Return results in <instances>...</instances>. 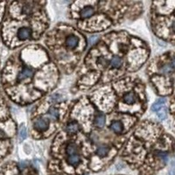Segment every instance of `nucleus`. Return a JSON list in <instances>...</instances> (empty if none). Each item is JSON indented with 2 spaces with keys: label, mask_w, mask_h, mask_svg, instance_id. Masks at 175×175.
Wrapping results in <instances>:
<instances>
[{
  "label": "nucleus",
  "mask_w": 175,
  "mask_h": 175,
  "mask_svg": "<svg viewBox=\"0 0 175 175\" xmlns=\"http://www.w3.org/2000/svg\"><path fill=\"white\" fill-rule=\"evenodd\" d=\"M150 55L147 44L125 31L99 37L89 48L77 70L75 88L88 91L126 77L138 71Z\"/></svg>",
  "instance_id": "1"
},
{
  "label": "nucleus",
  "mask_w": 175,
  "mask_h": 175,
  "mask_svg": "<svg viewBox=\"0 0 175 175\" xmlns=\"http://www.w3.org/2000/svg\"><path fill=\"white\" fill-rule=\"evenodd\" d=\"M143 8L140 2L124 1H77L69 7V18L82 32H99L122 24L128 18H137Z\"/></svg>",
  "instance_id": "2"
},
{
  "label": "nucleus",
  "mask_w": 175,
  "mask_h": 175,
  "mask_svg": "<svg viewBox=\"0 0 175 175\" xmlns=\"http://www.w3.org/2000/svg\"><path fill=\"white\" fill-rule=\"evenodd\" d=\"M95 151L84 133L68 134L60 130L51 145L48 172L80 175L94 172Z\"/></svg>",
  "instance_id": "3"
},
{
  "label": "nucleus",
  "mask_w": 175,
  "mask_h": 175,
  "mask_svg": "<svg viewBox=\"0 0 175 175\" xmlns=\"http://www.w3.org/2000/svg\"><path fill=\"white\" fill-rule=\"evenodd\" d=\"M159 130L153 122L140 121L121 151V158L131 169L139 170V175H149V169L154 167L152 162L165 165L169 159V153L158 146L162 141L156 139Z\"/></svg>",
  "instance_id": "4"
},
{
  "label": "nucleus",
  "mask_w": 175,
  "mask_h": 175,
  "mask_svg": "<svg viewBox=\"0 0 175 175\" xmlns=\"http://www.w3.org/2000/svg\"><path fill=\"white\" fill-rule=\"evenodd\" d=\"M44 45L60 72L68 74L78 67L89 43L76 27L59 24L44 35Z\"/></svg>",
  "instance_id": "5"
},
{
  "label": "nucleus",
  "mask_w": 175,
  "mask_h": 175,
  "mask_svg": "<svg viewBox=\"0 0 175 175\" xmlns=\"http://www.w3.org/2000/svg\"><path fill=\"white\" fill-rule=\"evenodd\" d=\"M70 102H61L60 96L54 93L42 99L36 107V113L32 119L34 138L48 139L61 130L65 123Z\"/></svg>",
  "instance_id": "6"
},
{
  "label": "nucleus",
  "mask_w": 175,
  "mask_h": 175,
  "mask_svg": "<svg viewBox=\"0 0 175 175\" xmlns=\"http://www.w3.org/2000/svg\"><path fill=\"white\" fill-rule=\"evenodd\" d=\"M166 103L165 98H159L158 100H157L155 103H153V105L151 106V110L152 111H158L159 109H162V107L164 106V104Z\"/></svg>",
  "instance_id": "7"
},
{
  "label": "nucleus",
  "mask_w": 175,
  "mask_h": 175,
  "mask_svg": "<svg viewBox=\"0 0 175 175\" xmlns=\"http://www.w3.org/2000/svg\"><path fill=\"white\" fill-rule=\"evenodd\" d=\"M158 116L161 120L165 119L167 117V109L166 108H162L161 109H159L158 112Z\"/></svg>",
  "instance_id": "8"
},
{
  "label": "nucleus",
  "mask_w": 175,
  "mask_h": 175,
  "mask_svg": "<svg viewBox=\"0 0 175 175\" xmlns=\"http://www.w3.org/2000/svg\"><path fill=\"white\" fill-rule=\"evenodd\" d=\"M26 129L23 127V128H21L20 129V131H19V139H21V140H23L26 138Z\"/></svg>",
  "instance_id": "9"
},
{
  "label": "nucleus",
  "mask_w": 175,
  "mask_h": 175,
  "mask_svg": "<svg viewBox=\"0 0 175 175\" xmlns=\"http://www.w3.org/2000/svg\"><path fill=\"white\" fill-rule=\"evenodd\" d=\"M168 63H169V65L171 66V67H172V70H173V71H175V56H173V57H172V58H171V60H170V62H168Z\"/></svg>",
  "instance_id": "10"
},
{
  "label": "nucleus",
  "mask_w": 175,
  "mask_h": 175,
  "mask_svg": "<svg viewBox=\"0 0 175 175\" xmlns=\"http://www.w3.org/2000/svg\"><path fill=\"white\" fill-rule=\"evenodd\" d=\"M7 138V134L6 133V131H4L3 130L0 129V139H4Z\"/></svg>",
  "instance_id": "11"
}]
</instances>
